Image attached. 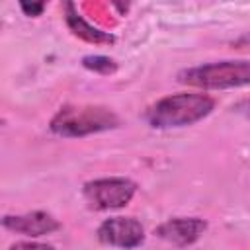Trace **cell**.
<instances>
[{
  "label": "cell",
  "mask_w": 250,
  "mask_h": 250,
  "mask_svg": "<svg viewBox=\"0 0 250 250\" xmlns=\"http://www.w3.org/2000/svg\"><path fill=\"white\" fill-rule=\"evenodd\" d=\"M0 125H4V119H0Z\"/></svg>",
  "instance_id": "cell-12"
},
{
  "label": "cell",
  "mask_w": 250,
  "mask_h": 250,
  "mask_svg": "<svg viewBox=\"0 0 250 250\" xmlns=\"http://www.w3.org/2000/svg\"><path fill=\"white\" fill-rule=\"evenodd\" d=\"M10 250H55V248L51 244H43L35 240H20V242H14Z\"/></svg>",
  "instance_id": "cell-10"
},
{
  "label": "cell",
  "mask_w": 250,
  "mask_h": 250,
  "mask_svg": "<svg viewBox=\"0 0 250 250\" xmlns=\"http://www.w3.org/2000/svg\"><path fill=\"white\" fill-rule=\"evenodd\" d=\"M119 127V117L104 105H62L51 119L49 129L59 137H86Z\"/></svg>",
  "instance_id": "cell-2"
},
{
  "label": "cell",
  "mask_w": 250,
  "mask_h": 250,
  "mask_svg": "<svg viewBox=\"0 0 250 250\" xmlns=\"http://www.w3.org/2000/svg\"><path fill=\"white\" fill-rule=\"evenodd\" d=\"M98 238L104 244L133 250L145 242V229L133 217H111L98 227Z\"/></svg>",
  "instance_id": "cell-5"
},
{
  "label": "cell",
  "mask_w": 250,
  "mask_h": 250,
  "mask_svg": "<svg viewBox=\"0 0 250 250\" xmlns=\"http://www.w3.org/2000/svg\"><path fill=\"white\" fill-rule=\"evenodd\" d=\"M215 107V100L207 94H172L145 111V119L154 129L186 127L207 117Z\"/></svg>",
  "instance_id": "cell-1"
},
{
  "label": "cell",
  "mask_w": 250,
  "mask_h": 250,
  "mask_svg": "<svg viewBox=\"0 0 250 250\" xmlns=\"http://www.w3.org/2000/svg\"><path fill=\"white\" fill-rule=\"evenodd\" d=\"M137 191V184L129 178H98L90 180L82 188V195L90 209L111 211L125 207Z\"/></svg>",
  "instance_id": "cell-4"
},
{
  "label": "cell",
  "mask_w": 250,
  "mask_h": 250,
  "mask_svg": "<svg viewBox=\"0 0 250 250\" xmlns=\"http://www.w3.org/2000/svg\"><path fill=\"white\" fill-rule=\"evenodd\" d=\"M64 8H66V25H68V29H70L76 37H80V39H84V41H88V43H96V45H102V43L111 45V43H115V35H111V33H107V31H102V29L90 25V23L76 12V8H74L72 2H66Z\"/></svg>",
  "instance_id": "cell-8"
},
{
  "label": "cell",
  "mask_w": 250,
  "mask_h": 250,
  "mask_svg": "<svg viewBox=\"0 0 250 250\" xmlns=\"http://www.w3.org/2000/svg\"><path fill=\"white\" fill-rule=\"evenodd\" d=\"M207 229V221L199 219V217H176V219H168L162 225L156 227L154 234L174 246H189L193 244Z\"/></svg>",
  "instance_id": "cell-6"
},
{
  "label": "cell",
  "mask_w": 250,
  "mask_h": 250,
  "mask_svg": "<svg viewBox=\"0 0 250 250\" xmlns=\"http://www.w3.org/2000/svg\"><path fill=\"white\" fill-rule=\"evenodd\" d=\"M250 80V62L242 61H221L184 68L178 72V82L203 88V90H225L246 86Z\"/></svg>",
  "instance_id": "cell-3"
},
{
  "label": "cell",
  "mask_w": 250,
  "mask_h": 250,
  "mask_svg": "<svg viewBox=\"0 0 250 250\" xmlns=\"http://www.w3.org/2000/svg\"><path fill=\"white\" fill-rule=\"evenodd\" d=\"M82 66L98 74H113L117 70V62L104 55H86L82 59Z\"/></svg>",
  "instance_id": "cell-9"
},
{
  "label": "cell",
  "mask_w": 250,
  "mask_h": 250,
  "mask_svg": "<svg viewBox=\"0 0 250 250\" xmlns=\"http://www.w3.org/2000/svg\"><path fill=\"white\" fill-rule=\"evenodd\" d=\"M20 8L23 10L25 16H41V12L45 10V4L43 2H37V4H27V2H21Z\"/></svg>",
  "instance_id": "cell-11"
},
{
  "label": "cell",
  "mask_w": 250,
  "mask_h": 250,
  "mask_svg": "<svg viewBox=\"0 0 250 250\" xmlns=\"http://www.w3.org/2000/svg\"><path fill=\"white\" fill-rule=\"evenodd\" d=\"M0 225L8 230L25 234V236H43V234H51L55 230L61 229V223L49 215L47 211H31V213H23V215H6L0 219Z\"/></svg>",
  "instance_id": "cell-7"
}]
</instances>
